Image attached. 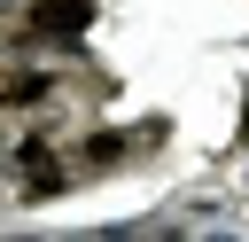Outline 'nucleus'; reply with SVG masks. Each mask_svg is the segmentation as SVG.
<instances>
[{
    "mask_svg": "<svg viewBox=\"0 0 249 242\" xmlns=\"http://www.w3.org/2000/svg\"><path fill=\"white\" fill-rule=\"evenodd\" d=\"M16 164H23V180H31V187H54V180H62V172H54V141H23V148H16Z\"/></svg>",
    "mask_w": 249,
    "mask_h": 242,
    "instance_id": "obj_1",
    "label": "nucleus"
},
{
    "mask_svg": "<svg viewBox=\"0 0 249 242\" xmlns=\"http://www.w3.org/2000/svg\"><path fill=\"white\" fill-rule=\"evenodd\" d=\"M0 101H8V109H31V101H47V78H31V70H23V78L0 70Z\"/></svg>",
    "mask_w": 249,
    "mask_h": 242,
    "instance_id": "obj_2",
    "label": "nucleus"
}]
</instances>
